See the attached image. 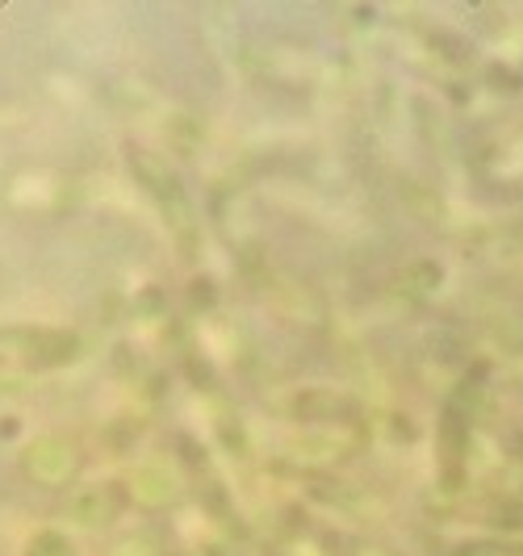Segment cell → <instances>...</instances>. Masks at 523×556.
Listing matches in <instances>:
<instances>
[{"label": "cell", "instance_id": "5b68a950", "mask_svg": "<svg viewBox=\"0 0 523 556\" xmlns=\"http://www.w3.org/2000/svg\"><path fill=\"white\" fill-rule=\"evenodd\" d=\"M360 556H386V553H377V548H373V553H360Z\"/></svg>", "mask_w": 523, "mask_h": 556}, {"label": "cell", "instance_id": "3957f363", "mask_svg": "<svg viewBox=\"0 0 523 556\" xmlns=\"http://www.w3.org/2000/svg\"><path fill=\"white\" fill-rule=\"evenodd\" d=\"M22 556H80V544H76L67 531L47 528V531H34V535H29V544Z\"/></svg>", "mask_w": 523, "mask_h": 556}, {"label": "cell", "instance_id": "277c9868", "mask_svg": "<svg viewBox=\"0 0 523 556\" xmlns=\"http://www.w3.org/2000/svg\"><path fill=\"white\" fill-rule=\"evenodd\" d=\"M452 556H515L502 540H486V535H477V540H465V544H457Z\"/></svg>", "mask_w": 523, "mask_h": 556}, {"label": "cell", "instance_id": "7a4b0ae2", "mask_svg": "<svg viewBox=\"0 0 523 556\" xmlns=\"http://www.w3.org/2000/svg\"><path fill=\"white\" fill-rule=\"evenodd\" d=\"M26 469L29 477H38V481H51V485H59V481H67V477L76 473V447H67L63 440H38V444L29 447L26 456Z\"/></svg>", "mask_w": 523, "mask_h": 556}, {"label": "cell", "instance_id": "6da1fadb", "mask_svg": "<svg viewBox=\"0 0 523 556\" xmlns=\"http://www.w3.org/2000/svg\"><path fill=\"white\" fill-rule=\"evenodd\" d=\"M84 356V339L76 331H47V327H9L0 331V372L29 377L67 368Z\"/></svg>", "mask_w": 523, "mask_h": 556}]
</instances>
